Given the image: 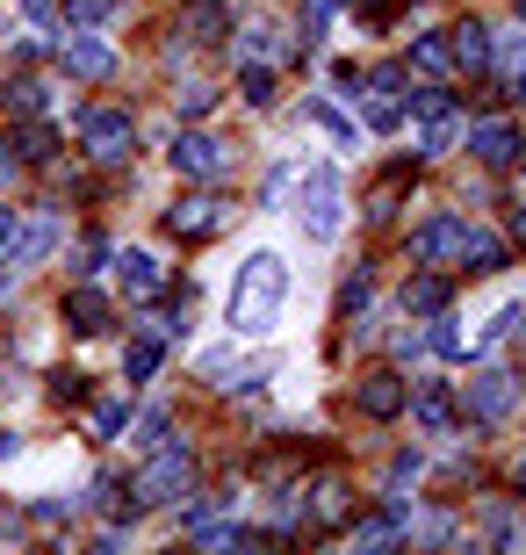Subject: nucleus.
<instances>
[{"label":"nucleus","mask_w":526,"mask_h":555,"mask_svg":"<svg viewBox=\"0 0 526 555\" xmlns=\"http://www.w3.org/2000/svg\"><path fill=\"white\" fill-rule=\"evenodd\" d=\"M282 304H288V268L282 253H253L231 282V304H223V325L231 339H267V332L282 325Z\"/></svg>","instance_id":"1"},{"label":"nucleus","mask_w":526,"mask_h":555,"mask_svg":"<svg viewBox=\"0 0 526 555\" xmlns=\"http://www.w3.org/2000/svg\"><path fill=\"white\" fill-rule=\"evenodd\" d=\"M339 224H346V188H339V173H332V166H318V173L304 181V238L332 246V238H339Z\"/></svg>","instance_id":"2"},{"label":"nucleus","mask_w":526,"mask_h":555,"mask_svg":"<svg viewBox=\"0 0 526 555\" xmlns=\"http://www.w3.org/2000/svg\"><path fill=\"white\" fill-rule=\"evenodd\" d=\"M188 483H195V454H188V448H159V454H152V469H144L130 491H138V505H181Z\"/></svg>","instance_id":"3"},{"label":"nucleus","mask_w":526,"mask_h":555,"mask_svg":"<svg viewBox=\"0 0 526 555\" xmlns=\"http://www.w3.org/2000/svg\"><path fill=\"white\" fill-rule=\"evenodd\" d=\"M80 138H87V152H94V159H130V138H138V124H130V116H123V108H87L80 116Z\"/></svg>","instance_id":"4"},{"label":"nucleus","mask_w":526,"mask_h":555,"mask_svg":"<svg viewBox=\"0 0 526 555\" xmlns=\"http://www.w3.org/2000/svg\"><path fill=\"white\" fill-rule=\"evenodd\" d=\"M166 159H174V173H181V181H223V166H231V159H223V144L209 138V130H181Z\"/></svg>","instance_id":"5"},{"label":"nucleus","mask_w":526,"mask_h":555,"mask_svg":"<svg viewBox=\"0 0 526 555\" xmlns=\"http://www.w3.org/2000/svg\"><path fill=\"white\" fill-rule=\"evenodd\" d=\"M361 87H368V124H375V130H397V116H405V102H397L405 73H397V65H375V73H361Z\"/></svg>","instance_id":"6"},{"label":"nucleus","mask_w":526,"mask_h":555,"mask_svg":"<svg viewBox=\"0 0 526 555\" xmlns=\"http://www.w3.org/2000/svg\"><path fill=\"white\" fill-rule=\"evenodd\" d=\"M59 65H65V73H80V80H108V73H116V51H108L102 37H65Z\"/></svg>","instance_id":"7"},{"label":"nucleus","mask_w":526,"mask_h":555,"mask_svg":"<svg viewBox=\"0 0 526 555\" xmlns=\"http://www.w3.org/2000/svg\"><path fill=\"white\" fill-rule=\"evenodd\" d=\"M469 404H476L484 426H498V418L512 412V369H484L476 383H469Z\"/></svg>","instance_id":"8"},{"label":"nucleus","mask_w":526,"mask_h":555,"mask_svg":"<svg viewBox=\"0 0 526 555\" xmlns=\"http://www.w3.org/2000/svg\"><path fill=\"white\" fill-rule=\"evenodd\" d=\"M462 217H433V224H419L411 231V253H419V260H454V253H462Z\"/></svg>","instance_id":"9"},{"label":"nucleus","mask_w":526,"mask_h":555,"mask_svg":"<svg viewBox=\"0 0 526 555\" xmlns=\"http://www.w3.org/2000/svg\"><path fill=\"white\" fill-rule=\"evenodd\" d=\"M405 390H411L405 375L375 369V375H368V383H361V412H368V418H397V412H405Z\"/></svg>","instance_id":"10"},{"label":"nucleus","mask_w":526,"mask_h":555,"mask_svg":"<svg viewBox=\"0 0 526 555\" xmlns=\"http://www.w3.org/2000/svg\"><path fill=\"white\" fill-rule=\"evenodd\" d=\"M469 152H476L484 166H512V159H519V130H512V124H476V130H469Z\"/></svg>","instance_id":"11"},{"label":"nucleus","mask_w":526,"mask_h":555,"mask_svg":"<svg viewBox=\"0 0 526 555\" xmlns=\"http://www.w3.org/2000/svg\"><path fill=\"white\" fill-rule=\"evenodd\" d=\"M405 404L419 412L425 433H447V426H454V397H447V383H419V390H405Z\"/></svg>","instance_id":"12"},{"label":"nucleus","mask_w":526,"mask_h":555,"mask_svg":"<svg viewBox=\"0 0 526 555\" xmlns=\"http://www.w3.org/2000/svg\"><path fill=\"white\" fill-rule=\"evenodd\" d=\"M166 224L188 231V238H203V231H217V224H223V203H217V195H188V203L166 209Z\"/></svg>","instance_id":"13"},{"label":"nucleus","mask_w":526,"mask_h":555,"mask_svg":"<svg viewBox=\"0 0 526 555\" xmlns=\"http://www.w3.org/2000/svg\"><path fill=\"white\" fill-rule=\"evenodd\" d=\"M159 288H166V274H159V260H152V253H123V296L152 304Z\"/></svg>","instance_id":"14"},{"label":"nucleus","mask_w":526,"mask_h":555,"mask_svg":"<svg viewBox=\"0 0 526 555\" xmlns=\"http://www.w3.org/2000/svg\"><path fill=\"white\" fill-rule=\"evenodd\" d=\"M65 325L73 332H108V296L102 288H73V296H65Z\"/></svg>","instance_id":"15"},{"label":"nucleus","mask_w":526,"mask_h":555,"mask_svg":"<svg viewBox=\"0 0 526 555\" xmlns=\"http://www.w3.org/2000/svg\"><path fill=\"white\" fill-rule=\"evenodd\" d=\"M159 361H166L159 332H144V339H130V347H123V375H130V383H152V375H159Z\"/></svg>","instance_id":"16"},{"label":"nucleus","mask_w":526,"mask_h":555,"mask_svg":"<svg viewBox=\"0 0 526 555\" xmlns=\"http://www.w3.org/2000/svg\"><path fill=\"white\" fill-rule=\"evenodd\" d=\"M51 246H59V224H51V217H37V224H29V231L15 238V246H8V260H15V268H37V260H43Z\"/></svg>","instance_id":"17"},{"label":"nucleus","mask_w":526,"mask_h":555,"mask_svg":"<svg viewBox=\"0 0 526 555\" xmlns=\"http://www.w3.org/2000/svg\"><path fill=\"white\" fill-rule=\"evenodd\" d=\"M447 51H454V59H462L469 73H476V65H490V22H462V29H454V43H447Z\"/></svg>","instance_id":"18"},{"label":"nucleus","mask_w":526,"mask_h":555,"mask_svg":"<svg viewBox=\"0 0 526 555\" xmlns=\"http://www.w3.org/2000/svg\"><path fill=\"white\" fill-rule=\"evenodd\" d=\"M454 144H462V116H454V108H440V116H425V159H440V152H454Z\"/></svg>","instance_id":"19"},{"label":"nucleus","mask_w":526,"mask_h":555,"mask_svg":"<svg viewBox=\"0 0 526 555\" xmlns=\"http://www.w3.org/2000/svg\"><path fill=\"white\" fill-rule=\"evenodd\" d=\"M405 310H411V318H433V310H447V282H440V274H419V282L405 288Z\"/></svg>","instance_id":"20"},{"label":"nucleus","mask_w":526,"mask_h":555,"mask_svg":"<svg viewBox=\"0 0 526 555\" xmlns=\"http://www.w3.org/2000/svg\"><path fill=\"white\" fill-rule=\"evenodd\" d=\"M223 29H231V15H223V8H188V22H181L188 43H217Z\"/></svg>","instance_id":"21"},{"label":"nucleus","mask_w":526,"mask_h":555,"mask_svg":"<svg viewBox=\"0 0 526 555\" xmlns=\"http://www.w3.org/2000/svg\"><path fill=\"white\" fill-rule=\"evenodd\" d=\"M346 513V483L339 476H324L318 491H310V519H339Z\"/></svg>","instance_id":"22"},{"label":"nucleus","mask_w":526,"mask_h":555,"mask_svg":"<svg viewBox=\"0 0 526 555\" xmlns=\"http://www.w3.org/2000/svg\"><path fill=\"white\" fill-rule=\"evenodd\" d=\"M411 65H419V73H447V65H454V51H447L440 37H419V43H411Z\"/></svg>","instance_id":"23"},{"label":"nucleus","mask_w":526,"mask_h":555,"mask_svg":"<svg viewBox=\"0 0 526 555\" xmlns=\"http://www.w3.org/2000/svg\"><path fill=\"white\" fill-rule=\"evenodd\" d=\"M174 108H181V116H209V108H217V87H209V80H188L181 94H174Z\"/></svg>","instance_id":"24"},{"label":"nucleus","mask_w":526,"mask_h":555,"mask_svg":"<svg viewBox=\"0 0 526 555\" xmlns=\"http://www.w3.org/2000/svg\"><path fill=\"white\" fill-rule=\"evenodd\" d=\"M274 37H282V29H267V22H253V29H239V51H245V59H274V51H282Z\"/></svg>","instance_id":"25"},{"label":"nucleus","mask_w":526,"mask_h":555,"mask_svg":"<svg viewBox=\"0 0 526 555\" xmlns=\"http://www.w3.org/2000/svg\"><path fill=\"white\" fill-rule=\"evenodd\" d=\"M433 318H440V310H433ZM425 347H433V353H447V361H462V353H469V339H462V332H454V325L440 318V325L425 332Z\"/></svg>","instance_id":"26"},{"label":"nucleus","mask_w":526,"mask_h":555,"mask_svg":"<svg viewBox=\"0 0 526 555\" xmlns=\"http://www.w3.org/2000/svg\"><path fill=\"white\" fill-rule=\"evenodd\" d=\"M123 418H130V404H123V397H102V404H94V433H102V440H116Z\"/></svg>","instance_id":"27"},{"label":"nucleus","mask_w":526,"mask_h":555,"mask_svg":"<svg viewBox=\"0 0 526 555\" xmlns=\"http://www.w3.org/2000/svg\"><path fill=\"white\" fill-rule=\"evenodd\" d=\"M245 102H253V108H267V102H274V73H267V65H245Z\"/></svg>","instance_id":"28"},{"label":"nucleus","mask_w":526,"mask_h":555,"mask_svg":"<svg viewBox=\"0 0 526 555\" xmlns=\"http://www.w3.org/2000/svg\"><path fill=\"white\" fill-rule=\"evenodd\" d=\"M43 102H51V94H43V80H15V87H8V108H22V116H37Z\"/></svg>","instance_id":"29"},{"label":"nucleus","mask_w":526,"mask_h":555,"mask_svg":"<svg viewBox=\"0 0 526 555\" xmlns=\"http://www.w3.org/2000/svg\"><path fill=\"white\" fill-rule=\"evenodd\" d=\"M310 116H318V124L332 130V138H339V144H354V124H346V116H339V108H332V102H324V94H310Z\"/></svg>","instance_id":"30"},{"label":"nucleus","mask_w":526,"mask_h":555,"mask_svg":"<svg viewBox=\"0 0 526 555\" xmlns=\"http://www.w3.org/2000/svg\"><path fill=\"white\" fill-rule=\"evenodd\" d=\"M15 152H22V159H51V152H59V138H51V130H22Z\"/></svg>","instance_id":"31"},{"label":"nucleus","mask_w":526,"mask_h":555,"mask_svg":"<svg viewBox=\"0 0 526 555\" xmlns=\"http://www.w3.org/2000/svg\"><path fill=\"white\" fill-rule=\"evenodd\" d=\"M512 325H519V304H505V310H498V318L484 325V339H476V347H498V339H512Z\"/></svg>","instance_id":"32"},{"label":"nucleus","mask_w":526,"mask_h":555,"mask_svg":"<svg viewBox=\"0 0 526 555\" xmlns=\"http://www.w3.org/2000/svg\"><path fill=\"white\" fill-rule=\"evenodd\" d=\"M361 304H368V274L354 268V274H346V282H339V310H346V318H354V310H361Z\"/></svg>","instance_id":"33"},{"label":"nucleus","mask_w":526,"mask_h":555,"mask_svg":"<svg viewBox=\"0 0 526 555\" xmlns=\"http://www.w3.org/2000/svg\"><path fill=\"white\" fill-rule=\"evenodd\" d=\"M65 15H73V22H108V15H116V0H65Z\"/></svg>","instance_id":"34"},{"label":"nucleus","mask_w":526,"mask_h":555,"mask_svg":"<svg viewBox=\"0 0 526 555\" xmlns=\"http://www.w3.org/2000/svg\"><path fill=\"white\" fill-rule=\"evenodd\" d=\"M440 108H454L440 87H419V94H411V116H419V124H425V116H440Z\"/></svg>","instance_id":"35"},{"label":"nucleus","mask_w":526,"mask_h":555,"mask_svg":"<svg viewBox=\"0 0 526 555\" xmlns=\"http://www.w3.org/2000/svg\"><path fill=\"white\" fill-rule=\"evenodd\" d=\"M8 173H15V144H0V181H8Z\"/></svg>","instance_id":"36"},{"label":"nucleus","mask_w":526,"mask_h":555,"mask_svg":"<svg viewBox=\"0 0 526 555\" xmlns=\"http://www.w3.org/2000/svg\"><path fill=\"white\" fill-rule=\"evenodd\" d=\"M15 448H22L15 433H0V462H15Z\"/></svg>","instance_id":"37"},{"label":"nucleus","mask_w":526,"mask_h":555,"mask_svg":"<svg viewBox=\"0 0 526 555\" xmlns=\"http://www.w3.org/2000/svg\"><path fill=\"white\" fill-rule=\"evenodd\" d=\"M8 238H15V217H8V209H0V246H8Z\"/></svg>","instance_id":"38"},{"label":"nucleus","mask_w":526,"mask_h":555,"mask_svg":"<svg viewBox=\"0 0 526 555\" xmlns=\"http://www.w3.org/2000/svg\"><path fill=\"white\" fill-rule=\"evenodd\" d=\"M22 8H29V15H43V8H51V0H22Z\"/></svg>","instance_id":"39"}]
</instances>
